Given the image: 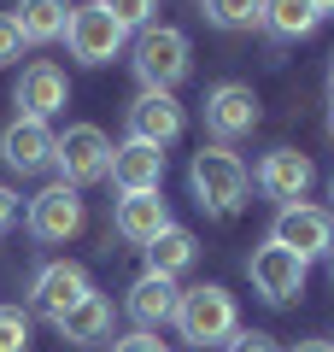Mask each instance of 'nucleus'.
<instances>
[{"label": "nucleus", "mask_w": 334, "mask_h": 352, "mask_svg": "<svg viewBox=\"0 0 334 352\" xmlns=\"http://www.w3.org/2000/svg\"><path fill=\"white\" fill-rule=\"evenodd\" d=\"M188 188H194V200L205 206V212H217V217H235L241 206H247V194H252V170L241 164V153H229V147H199L194 153V164H188Z\"/></svg>", "instance_id": "nucleus-1"}, {"label": "nucleus", "mask_w": 334, "mask_h": 352, "mask_svg": "<svg viewBox=\"0 0 334 352\" xmlns=\"http://www.w3.org/2000/svg\"><path fill=\"white\" fill-rule=\"evenodd\" d=\"M176 335L188 340V346H223V340L241 329L235 317V294L223 288V282H199V288H182V300H176Z\"/></svg>", "instance_id": "nucleus-2"}, {"label": "nucleus", "mask_w": 334, "mask_h": 352, "mask_svg": "<svg viewBox=\"0 0 334 352\" xmlns=\"http://www.w3.org/2000/svg\"><path fill=\"white\" fill-rule=\"evenodd\" d=\"M53 170L65 188H88L111 176V135L100 124H71L65 135H53Z\"/></svg>", "instance_id": "nucleus-3"}, {"label": "nucleus", "mask_w": 334, "mask_h": 352, "mask_svg": "<svg viewBox=\"0 0 334 352\" xmlns=\"http://www.w3.org/2000/svg\"><path fill=\"white\" fill-rule=\"evenodd\" d=\"M135 76H141V88H159V94H170L176 82L188 76V65H194V47H188V36L182 30H170V24H147L141 30V41H135Z\"/></svg>", "instance_id": "nucleus-4"}, {"label": "nucleus", "mask_w": 334, "mask_h": 352, "mask_svg": "<svg viewBox=\"0 0 334 352\" xmlns=\"http://www.w3.org/2000/svg\"><path fill=\"white\" fill-rule=\"evenodd\" d=\"M124 36H129V30L118 24L100 0L71 6V24H65V47H71V59H82V65H111L118 53H124Z\"/></svg>", "instance_id": "nucleus-5"}, {"label": "nucleus", "mask_w": 334, "mask_h": 352, "mask_svg": "<svg viewBox=\"0 0 334 352\" xmlns=\"http://www.w3.org/2000/svg\"><path fill=\"white\" fill-rule=\"evenodd\" d=\"M247 276H252V288H258V300H270V305H293L299 294H305L311 264L299 258V252H287L282 241H264V247L247 258Z\"/></svg>", "instance_id": "nucleus-6"}, {"label": "nucleus", "mask_w": 334, "mask_h": 352, "mask_svg": "<svg viewBox=\"0 0 334 352\" xmlns=\"http://www.w3.org/2000/svg\"><path fill=\"white\" fill-rule=\"evenodd\" d=\"M258 118H264V106H258V94H252V82H217V88L205 94V129H211L217 147L252 135Z\"/></svg>", "instance_id": "nucleus-7"}, {"label": "nucleus", "mask_w": 334, "mask_h": 352, "mask_svg": "<svg viewBox=\"0 0 334 352\" xmlns=\"http://www.w3.org/2000/svg\"><path fill=\"white\" fill-rule=\"evenodd\" d=\"M270 241H282L287 252H299V258L311 264V258H322V252H334V212L293 200V206H282V212H276Z\"/></svg>", "instance_id": "nucleus-8"}, {"label": "nucleus", "mask_w": 334, "mask_h": 352, "mask_svg": "<svg viewBox=\"0 0 334 352\" xmlns=\"http://www.w3.org/2000/svg\"><path fill=\"white\" fill-rule=\"evenodd\" d=\"M88 294H94V282H88V270L82 264H41L36 270V282H30V311L36 317H47V323H59L71 305H82Z\"/></svg>", "instance_id": "nucleus-9"}, {"label": "nucleus", "mask_w": 334, "mask_h": 352, "mask_svg": "<svg viewBox=\"0 0 334 352\" xmlns=\"http://www.w3.org/2000/svg\"><path fill=\"white\" fill-rule=\"evenodd\" d=\"M188 118L176 106V94H159V88H141L135 100H129V141H147V147H170L182 141Z\"/></svg>", "instance_id": "nucleus-10"}, {"label": "nucleus", "mask_w": 334, "mask_h": 352, "mask_svg": "<svg viewBox=\"0 0 334 352\" xmlns=\"http://www.w3.org/2000/svg\"><path fill=\"white\" fill-rule=\"evenodd\" d=\"M76 229H82V194H76V188L53 182V188H41L36 200H30V235H36V241L59 247V241H71Z\"/></svg>", "instance_id": "nucleus-11"}, {"label": "nucleus", "mask_w": 334, "mask_h": 352, "mask_svg": "<svg viewBox=\"0 0 334 352\" xmlns=\"http://www.w3.org/2000/svg\"><path fill=\"white\" fill-rule=\"evenodd\" d=\"M65 100H71V82H65L59 65L36 59V65L18 71V118H41L47 124L53 112H65Z\"/></svg>", "instance_id": "nucleus-12"}, {"label": "nucleus", "mask_w": 334, "mask_h": 352, "mask_svg": "<svg viewBox=\"0 0 334 352\" xmlns=\"http://www.w3.org/2000/svg\"><path fill=\"white\" fill-rule=\"evenodd\" d=\"M311 182H317V164H311L305 153H293V147L264 153V164H258V194L293 206V200H305V194H311Z\"/></svg>", "instance_id": "nucleus-13"}, {"label": "nucleus", "mask_w": 334, "mask_h": 352, "mask_svg": "<svg viewBox=\"0 0 334 352\" xmlns=\"http://www.w3.org/2000/svg\"><path fill=\"white\" fill-rule=\"evenodd\" d=\"M170 223L176 217H170V206H164V194H124L118 212H111V229H118V241H129V247H153Z\"/></svg>", "instance_id": "nucleus-14"}, {"label": "nucleus", "mask_w": 334, "mask_h": 352, "mask_svg": "<svg viewBox=\"0 0 334 352\" xmlns=\"http://www.w3.org/2000/svg\"><path fill=\"white\" fill-rule=\"evenodd\" d=\"M111 182H118V194H159L164 188V147H147V141L111 147Z\"/></svg>", "instance_id": "nucleus-15"}, {"label": "nucleus", "mask_w": 334, "mask_h": 352, "mask_svg": "<svg viewBox=\"0 0 334 352\" xmlns=\"http://www.w3.org/2000/svg\"><path fill=\"white\" fill-rule=\"evenodd\" d=\"M0 159L12 164L18 176L53 164V129L41 124V118H12V124L0 129Z\"/></svg>", "instance_id": "nucleus-16"}, {"label": "nucleus", "mask_w": 334, "mask_h": 352, "mask_svg": "<svg viewBox=\"0 0 334 352\" xmlns=\"http://www.w3.org/2000/svg\"><path fill=\"white\" fill-rule=\"evenodd\" d=\"M176 300H182V288H176L170 276H153V270H141L135 282H129V300H124V311L135 317L141 329H164L176 317Z\"/></svg>", "instance_id": "nucleus-17"}, {"label": "nucleus", "mask_w": 334, "mask_h": 352, "mask_svg": "<svg viewBox=\"0 0 334 352\" xmlns=\"http://www.w3.org/2000/svg\"><path fill=\"white\" fill-rule=\"evenodd\" d=\"M12 24H18V36H24V47H47V41H59L65 24H71V0H18Z\"/></svg>", "instance_id": "nucleus-18"}, {"label": "nucleus", "mask_w": 334, "mask_h": 352, "mask_svg": "<svg viewBox=\"0 0 334 352\" xmlns=\"http://www.w3.org/2000/svg\"><path fill=\"white\" fill-rule=\"evenodd\" d=\"M53 329H59L71 346H94V340L111 335V300H106V294H88V300L71 305V311H65Z\"/></svg>", "instance_id": "nucleus-19"}, {"label": "nucleus", "mask_w": 334, "mask_h": 352, "mask_svg": "<svg viewBox=\"0 0 334 352\" xmlns=\"http://www.w3.org/2000/svg\"><path fill=\"white\" fill-rule=\"evenodd\" d=\"M194 252H199L194 235H188L182 223H170V229H164V235L147 247V270H153V276H170V282H176L188 264H194Z\"/></svg>", "instance_id": "nucleus-20"}, {"label": "nucleus", "mask_w": 334, "mask_h": 352, "mask_svg": "<svg viewBox=\"0 0 334 352\" xmlns=\"http://www.w3.org/2000/svg\"><path fill=\"white\" fill-rule=\"evenodd\" d=\"M322 18H317V6L311 0H264V30H270L276 41H299V36H311Z\"/></svg>", "instance_id": "nucleus-21"}, {"label": "nucleus", "mask_w": 334, "mask_h": 352, "mask_svg": "<svg viewBox=\"0 0 334 352\" xmlns=\"http://www.w3.org/2000/svg\"><path fill=\"white\" fill-rule=\"evenodd\" d=\"M205 24L252 30V24H264V0H205Z\"/></svg>", "instance_id": "nucleus-22"}, {"label": "nucleus", "mask_w": 334, "mask_h": 352, "mask_svg": "<svg viewBox=\"0 0 334 352\" xmlns=\"http://www.w3.org/2000/svg\"><path fill=\"white\" fill-rule=\"evenodd\" d=\"M100 6H106V12L118 18L124 30H147L153 12H159V0H100Z\"/></svg>", "instance_id": "nucleus-23"}, {"label": "nucleus", "mask_w": 334, "mask_h": 352, "mask_svg": "<svg viewBox=\"0 0 334 352\" xmlns=\"http://www.w3.org/2000/svg\"><path fill=\"white\" fill-rule=\"evenodd\" d=\"M24 346H30V323H24V311L0 305V352H24Z\"/></svg>", "instance_id": "nucleus-24"}, {"label": "nucleus", "mask_w": 334, "mask_h": 352, "mask_svg": "<svg viewBox=\"0 0 334 352\" xmlns=\"http://www.w3.org/2000/svg\"><path fill=\"white\" fill-rule=\"evenodd\" d=\"M223 352H282V346H276L264 329H235V335L223 340Z\"/></svg>", "instance_id": "nucleus-25"}, {"label": "nucleus", "mask_w": 334, "mask_h": 352, "mask_svg": "<svg viewBox=\"0 0 334 352\" xmlns=\"http://www.w3.org/2000/svg\"><path fill=\"white\" fill-rule=\"evenodd\" d=\"M111 352H170V346H164V340L153 335V329H135V335H124Z\"/></svg>", "instance_id": "nucleus-26"}, {"label": "nucleus", "mask_w": 334, "mask_h": 352, "mask_svg": "<svg viewBox=\"0 0 334 352\" xmlns=\"http://www.w3.org/2000/svg\"><path fill=\"white\" fill-rule=\"evenodd\" d=\"M18 47H24V36H18L12 12H0V65H12V59H18Z\"/></svg>", "instance_id": "nucleus-27"}, {"label": "nucleus", "mask_w": 334, "mask_h": 352, "mask_svg": "<svg viewBox=\"0 0 334 352\" xmlns=\"http://www.w3.org/2000/svg\"><path fill=\"white\" fill-rule=\"evenodd\" d=\"M12 217H18V194H12V188H6V182H0V229L12 223Z\"/></svg>", "instance_id": "nucleus-28"}, {"label": "nucleus", "mask_w": 334, "mask_h": 352, "mask_svg": "<svg viewBox=\"0 0 334 352\" xmlns=\"http://www.w3.org/2000/svg\"><path fill=\"white\" fill-rule=\"evenodd\" d=\"M287 352H334V346H329V340H293Z\"/></svg>", "instance_id": "nucleus-29"}, {"label": "nucleus", "mask_w": 334, "mask_h": 352, "mask_svg": "<svg viewBox=\"0 0 334 352\" xmlns=\"http://www.w3.org/2000/svg\"><path fill=\"white\" fill-rule=\"evenodd\" d=\"M317 6V18H334V0H311Z\"/></svg>", "instance_id": "nucleus-30"}, {"label": "nucleus", "mask_w": 334, "mask_h": 352, "mask_svg": "<svg viewBox=\"0 0 334 352\" xmlns=\"http://www.w3.org/2000/svg\"><path fill=\"white\" fill-rule=\"evenodd\" d=\"M329 94H334V59H329Z\"/></svg>", "instance_id": "nucleus-31"}, {"label": "nucleus", "mask_w": 334, "mask_h": 352, "mask_svg": "<svg viewBox=\"0 0 334 352\" xmlns=\"http://www.w3.org/2000/svg\"><path fill=\"white\" fill-rule=\"evenodd\" d=\"M329 135H334V100H329Z\"/></svg>", "instance_id": "nucleus-32"}, {"label": "nucleus", "mask_w": 334, "mask_h": 352, "mask_svg": "<svg viewBox=\"0 0 334 352\" xmlns=\"http://www.w3.org/2000/svg\"><path fill=\"white\" fill-rule=\"evenodd\" d=\"M329 194H334V176H329Z\"/></svg>", "instance_id": "nucleus-33"}, {"label": "nucleus", "mask_w": 334, "mask_h": 352, "mask_svg": "<svg viewBox=\"0 0 334 352\" xmlns=\"http://www.w3.org/2000/svg\"><path fill=\"white\" fill-rule=\"evenodd\" d=\"M329 270H334V252H329Z\"/></svg>", "instance_id": "nucleus-34"}, {"label": "nucleus", "mask_w": 334, "mask_h": 352, "mask_svg": "<svg viewBox=\"0 0 334 352\" xmlns=\"http://www.w3.org/2000/svg\"><path fill=\"white\" fill-rule=\"evenodd\" d=\"M329 346H334V340H329Z\"/></svg>", "instance_id": "nucleus-35"}]
</instances>
